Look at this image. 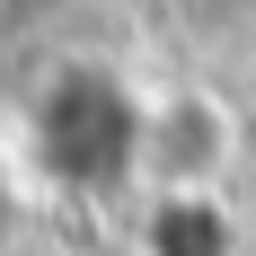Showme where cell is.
<instances>
[{"label":"cell","instance_id":"6da1fadb","mask_svg":"<svg viewBox=\"0 0 256 256\" xmlns=\"http://www.w3.org/2000/svg\"><path fill=\"white\" fill-rule=\"evenodd\" d=\"M230 159H238V124H230V106L212 98V88L150 98V115L132 132V168H142L150 194H212Z\"/></svg>","mask_w":256,"mask_h":256}]
</instances>
